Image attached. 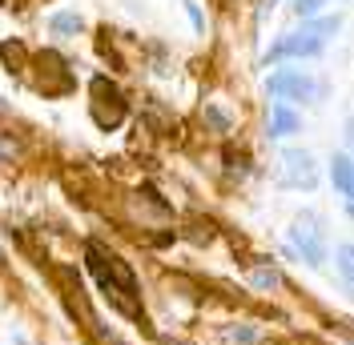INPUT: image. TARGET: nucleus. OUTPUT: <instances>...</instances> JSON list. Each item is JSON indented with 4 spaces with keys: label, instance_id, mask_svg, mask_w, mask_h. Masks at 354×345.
<instances>
[{
    "label": "nucleus",
    "instance_id": "1",
    "mask_svg": "<svg viewBox=\"0 0 354 345\" xmlns=\"http://www.w3.org/2000/svg\"><path fill=\"white\" fill-rule=\"evenodd\" d=\"M88 265H93V273L101 277V285L109 289V297H117V305L125 309V313H137V281H133V273L125 269V261L117 257H105L97 245H88Z\"/></svg>",
    "mask_w": 354,
    "mask_h": 345
},
{
    "label": "nucleus",
    "instance_id": "2",
    "mask_svg": "<svg viewBox=\"0 0 354 345\" xmlns=\"http://www.w3.org/2000/svg\"><path fill=\"white\" fill-rule=\"evenodd\" d=\"M330 32H338V17L306 24V28L290 32L286 41L274 44V48H270V61H282V57H318V52L326 48V41H330Z\"/></svg>",
    "mask_w": 354,
    "mask_h": 345
},
{
    "label": "nucleus",
    "instance_id": "3",
    "mask_svg": "<svg viewBox=\"0 0 354 345\" xmlns=\"http://www.w3.org/2000/svg\"><path fill=\"white\" fill-rule=\"evenodd\" d=\"M88 92H93V101H88L93 121H97L101 129H117V125L125 121V97H121L105 77H97V81L88 85Z\"/></svg>",
    "mask_w": 354,
    "mask_h": 345
},
{
    "label": "nucleus",
    "instance_id": "4",
    "mask_svg": "<svg viewBox=\"0 0 354 345\" xmlns=\"http://www.w3.org/2000/svg\"><path fill=\"white\" fill-rule=\"evenodd\" d=\"M266 85H270V92H274V97H282V101H310V97L318 92L314 77L298 72V68H282V72H274Z\"/></svg>",
    "mask_w": 354,
    "mask_h": 345
},
{
    "label": "nucleus",
    "instance_id": "5",
    "mask_svg": "<svg viewBox=\"0 0 354 345\" xmlns=\"http://www.w3.org/2000/svg\"><path fill=\"white\" fill-rule=\"evenodd\" d=\"M282 185H294V189H314V181H318V172H314V157L302 149H290L282 157Z\"/></svg>",
    "mask_w": 354,
    "mask_h": 345
},
{
    "label": "nucleus",
    "instance_id": "6",
    "mask_svg": "<svg viewBox=\"0 0 354 345\" xmlns=\"http://www.w3.org/2000/svg\"><path fill=\"white\" fill-rule=\"evenodd\" d=\"M290 241L306 253L310 265H322V229H318V221H314V217H298V221H294V229H290Z\"/></svg>",
    "mask_w": 354,
    "mask_h": 345
},
{
    "label": "nucleus",
    "instance_id": "7",
    "mask_svg": "<svg viewBox=\"0 0 354 345\" xmlns=\"http://www.w3.org/2000/svg\"><path fill=\"white\" fill-rule=\"evenodd\" d=\"M270 132L274 137H290V132H298V112L286 105H274V112H270Z\"/></svg>",
    "mask_w": 354,
    "mask_h": 345
},
{
    "label": "nucleus",
    "instance_id": "8",
    "mask_svg": "<svg viewBox=\"0 0 354 345\" xmlns=\"http://www.w3.org/2000/svg\"><path fill=\"white\" fill-rule=\"evenodd\" d=\"M330 177H334V185H338V193L351 201L354 193V181H351V157L342 152V157H334V165H330Z\"/></svg>",
    "mask_w": 354,
    "mask_h": 345
},
{
    "label": "nucleus",
    "instance_id": "9",
    "mask_svg": "<svg viewBox=\"0 0 354 345\" xmlns=\"http://www.w3.org/2000/svg\"><path fill=\"white\" fill-rule=\"evenodd\" d=\"M48 32H81V17L77 12H57V17H48Z\"/></svg>",
    "mask_w": 354,
    "mask_h": 345
},
{
    "label": "nucleus",
    "instance_id": "10",
    "mask_svg": "<svg viewBox=\"0 0 354 345\" xmlns=\"http://www.w3.org/2000/svg\"><path fill=\"white\" fill-rule=\"evenodd\" d=\"M322 4H326V0H294V12H298V17H314Z\"/></svg>",
    "mask_w": 354,
    "mask_h": 345
},
{
    "label": "nucleus",
    "instance_id": "11",
    "mask_svg": "<svg viewBox=\"0 0 354 345\" xmlns=\"http://www.w3.org/2000/svg\"><path fill=\"white\" fill-rule=\"evenodd\" d=\"M338 269H342V281H346V285H351V245H342V249H338Z\"/></svg>",
    "mask_w": 354,
    "mask_h": 345
},
{
    "label": "nucleus",
    "instance_id": "12",
    "mask_svg": "<svg viewBox=\"0 0 354 345\" xmlns=\"http://www.w3.org/2000/svg\"><path fill=\"white\" fill-rule=\"evenodd\" d=\"M254 281H258L262 289H274V285H278V273H270V269H262V273H254Z\"/></svg>",
    "mask_w": 354,
    "mask_h": 345
},
{
    "label": "nucleus",
    "instance_id": "13",
    "mask_svg": "<svg viewBox=\"0 0 354 345\" xmlns=\"http://www.w3.org/2000/svg\"><path fill=\"white\" fill-rule=\"evenodd\" d=\"M205 121H214V125H218L221 132L230 129V117H225V112H218V108H209V112H205Z\"/></svg>",
    "mask_w": 354,
    "mask_h": 345
}]
</instances>
